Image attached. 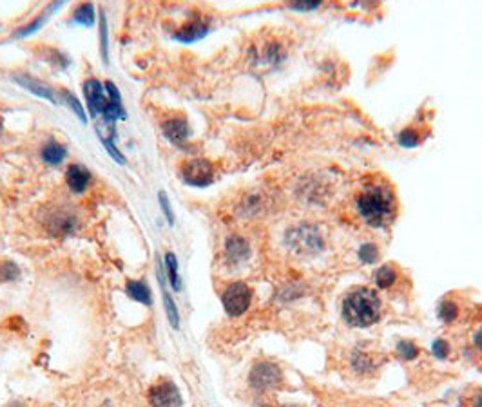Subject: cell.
Segmentation results:
<instances>
[{"mask_svg":"<svg viewBox=\"0 0 482 407\" xmlns=\"http://www.w3.org/2000/svg\"><path fill=\"white\" fill-rule=\"evenodd\" d=\"M355 212L370 229H386L397 216V199L392 189L383 183L364 187L355 198Z\"/></svg>","mask_w":482,"mask_h":407,"instance_id":"cell-1","label":"cell"},{"mask_svg":"<svg viewBox=\"0 0 482 407\" xmlns=\"http://www.w3.org/2000/svg\"><path fill=\"white\" fill-rule=\"evenodd\" d=\"M383 315V301L379 293L366 286H358L344 295L341 303V317L352 328H370Z\"/></svg>","mask_w":482,"mask_h":407,"instance_id":"cell-2","label":"cell"},{"mask_svg":"<svg viewBox=\"0 0 482 407\" xmlns=\"http://www.w3.org/2000/svg\"><path fill=\"white\" fill-rule=\"evenodd\" d=\"M285 244L294 257L314 259L325 253L328 246V235L323 226L316 223H298L285 233Z\"/></svg>","mask_w":482,"mask_h":407,"instance_id":"cell-3","label":"cell"},{"mask_svg":"<svg viewBox=\"0 0 482 407\" xmlns=\"http://www.w3.org/2000/svg\"><path fill=\"white\" fill-rule=\"evenodd\" d=\"M285 382L283 369L272 360H259L249 373V386L256 393H269L279 389Z\"/></svg>","mask_w":482,"mask_h":407,"instance_id":"cell-4","label":"cell"},{"mask_svg":"<svg viewBox=\"0 0 482 407\" xmlns=\"http://www.w3.org/2000/svg\"><path fill=\"white\" fill-rule=\"evenodd\" d=\"M252 288L243 281H234L227 284L221 292V304H223L225 313L232 318L241 317L252 306Z\"/></svg>","mask_w":482,"mask_h":407,"instance_id":"cell-5","label":"cell"},{"mask_svg":"<svg viewBox=\"0 0 482 407\" xmlns=\"http://www.w3.org/2000/svg\"><path fill=\"white\" fill-rule=\"evenodd\" d=\"M252 257V244L241 233H230L223 243V261L230 268H239Z\"/></svg>","mask_w":482,"mask_h":407,"instance_id":"cell-6","label":"cell"},{"mask_svg":"<svg viewBox=\"0 0 482 407\" xmlns=\"http://www.w3.org/2000/svg\"><path fill=\"white\" fill-rule=\"evenodd\" d=\"M182 178L190 187H209L214 181V167L207 159H190L182 167Z\"/></svg>","mask_w":482,"mask_h":407,"instance_id":"cell-7","label":"cell"},{"mask_svg":"<svg viewBox=\"0 0 482 407\" xmlns=\"http://www.w3.org/2000/svg\"><path fill=\"white\" fill-rule=\"evenodd\" d=\"M151 407H182L184 406V398L182 393L176 388V384L171 380H160L153 388L149 389L147 395Z\"/></svg>","mask_w":482,"mask_h":407,"instance_id":"cell-8","label":"cell"},{"mask_svg":"<svg viewBox=\"0 0 482 407\" xmlns=\"http://www.w3.org/2000/svg\"><path fill=\"white\" fill-rule=\"evenodd\" d=\"M84 96L85 104L91 111V116H95V118L102 116V119H104L109 111V98L105 93V85L100 84L95 78L87 80L84 84Z\"/></svg>","mask_w":482,"mask_h":407,"instance_id":"cell-9","label":"cell"},{"mask_svg":"<svg viewBox=\"0 0 482 407\" xmlns=\"http://www.w3.org/2000/svg\"><path fill=\"white\" fill-rule=\"evenodd\" d=\"M45 224H47V230L51 233H60V235H69L76 230V224H78V218L75 213L69 212V210L58 209L53 210V212L45 218Z\"/></svg>","mask_w":482,"mask_h":407,"instance_id":"cell-10","label":"cell"},{"mask_svg":"<svg viewBox=\"0 0 482 407\" xmlns=\"http://www.w3.org/2000/svg\"><path fill=\"white\" fill-rule=\"evenodd\" d=\"M350 369H352L355 375L359 377H370L373 373L377 371L379 366H381V360L379 357H375L373 353L363 351V349H355V351L350 355Z\"/></svg>","mask_w":482,"mask_h":407,"instance_id":"cell-11","label":"cell"},{"mask_svg":"<svg viewBox=\"0 0 482 407\" xmlns=\"http://www.w3.org/2000/svg\"><path fill=\"white\" fill-rule=\"evenodd\" d=\"M15 82L19 85H22L24 89L30 91V93H33V95L40 96V98H44V100H50L53 105L62 104V98L56 95V91L51 89L50 85L44 84V82H40V80L31 78V76L28 75H17Z\"/></svg>","mask_w":482,"mask_h":407,"instance_id":"cell-12","label":"cell"},{"mask_svg":"<svg viewBox=\"0 0 482 407\" xmlns=\"http://www.w3.org/2000/svg\"><path fill=\"white\" fill-rule=\"evenodd\" d=\"M156 275H158V283H160V290H162V301H164V308L165 313H167V318H169V324L173 328H179V313L178 308H176V303L174 299L171 297L169 288L165 284V270H164V263L158 259L156 263Z\"/></svg>","mask_w":482,"mask_h":407,"instance_id":"cell-13","label":"cell"},{"mask_svg":"<svg viewBox=\"0 0 482 407\" xmlns=\"http://www.w3.org/2000/svg\"><path fill=\"white\" fill-rule=\"evenodd\" d=\"M210 25L205 22L204 19L190 20L189 24L182 25L176 33H174V40H178L182 44H193V42H198L204 36L209 35Z\"/></svg>","mask_w":482,"mask_h":407,"instance_id":"cell-14","label":"cell"},{"mask_svg":"<svg viewBox=\"0 0 482 407\" xmlns=\"http://www.w3.org/2000/svg\"><path fill=\"white\" fill-rule=\"evenodd\" d=\"M399 279H401V273H399L397 266H393V264L379 266L372 275L373 284H375V288L379 292H390V290H393L397 286Z\"/></svg>","mask_w":482,"mask_h":407,"instance_id":"cell-15","label":"cell"},{"mask_svg":"<svg viewBox=\"0 0 482 407\" xmlns=\"http://www.w3.org/2000/svg\"><path fill=\"white\" fill-rule=\"evenodd\" d=\"M164 136L171 143L182 145L190 136V127L185 118H171L162 125Z\"/></svg>","mask_w":482,"mask_h":407,"instance_id":"cell-16","label":"cell"},{"mask_svg":"<svg viewBox=\"0 0 482 407\" xmlns=\"http://www.w3.org/2000/svg\"><path fill=\"white\" fill-rule=\"evenodd\" d=\"M91 181V172L82 165H71L65 172V183L75 194H82Z\"/></svg>","mask_w":482,"mask_h":407,"instance_id":"cell-17","label":"cell"},{"mask_svg":"<svg viewBox=\"0 0 482 407\" xmlns=\"http://www.w3.org/2000/svg\"><path fill=\"white\" fill-rule=\"evenodd\" d=\"M125 293L136 303L144 304V306H153V292L144 281H127Z\"/></svg>","mask_w":482,"mask_h":407,"instance_id":"cell-18","label":"cell"},{"mask_svg":"<svg viewBox=\"0 0 482 407\" xmlns=\"http://www.w3.org/2000/svg\"><path fill=\"white\" fill-rule=\"evenodd\" d=\"M164 270L165 277L169 281V286L173 288V292H179V290H182V277H179L178 259H176V255H174L173 252L165 253Z\"/></svg>","mask_w":482,"mask_h":407,"instance_id":"cell-19","label":"cell"},{"mask_svg":"<svg viewBox=\"0 0 482 407\" xmlns=\"http://www.w3.org/2000/svg\"><path fill=\"white\" fill-rule=\"evenodd\" d=\"M437 317L441 318V323L444 324L457 323L459 317H461V306H459L457 301H453V299H443L437 306Z\"/></svg>","mask_w":482,"mask_h":407,"instance_id":"cell-20","label":"cell"},{"mask_svg":"<svg viewBox=\"0 0 482 407\" xmlns=\"http://www.w3.org/2000/svg\"><path fill=\"white\" fill-rule=\"evenodd\" d=\"M265 207H267V205H265L263 201V196L258 194V192H252V194H249L241 201L239 210H241V216H243V218H256L258 213L263 212Z\"/></svg>","mask_w":482,"mask_h":407,"instance_id":"cell-21","label":"cell"},{"mask_svg":"<svg viewBox=\"0 0 482 407\" xmlns=\"http://www.w3.org/2000/svg\"><path fill=\"white\" fill-rule=\"evenodd\" d=\"M67 156L64 145H60L58 141H47L42 149V159L47 165H60Z\"/></svg>","mask_w":482,"mask_h":407,"instance_id":"cell-22","label":"cell"},{"mask_svg":"<svg viewBox=\"0 0 482 407\" xmlns=\"http://www.w3.org/2000/svg\"><path fill=\"white\" fill-rule=\"evenodd\" d=\"M60 5H62V2H60V4H51V5H47V8H45V11H44V13H42V15H39V16H36V19L33 20V22H31L30 25H25V27H22V30H19V31H17V33H15V35H13V36H15V38H22V36L33 35V33H35V31L39 30L40 25L44 24L45 20L50 19V15H51V13H53V11H56V10H58Z\"/></svg>","mask_w":482,"mask_h":407,"instance_id":"cell-23","label":"cell"},{"mask_svg":"<svg viewBox=\"0 0 482 407\" xmlns=\"http://www.w3.org/2000/svg\"><path fill=\"white\" fill-rule=\"evenodd\" d=\"M95 20H96V15H95V5L93 4H80L75 10V13H73V22H75V24L91 27V25L95 24Z\"/></svg>","mask_w":482,"mask_h":407,"instance_id":"cell-24","label":"cell"},{"mask_svg":"<svg viewBox=\"0 0 482 407\" xmlns=\"http://www.w3.org/2000/svg\"><path fill=\"white\" fill-rule=\"evenodd\" d=\"M358 257L363 264H373L379 261L381 252H379L377 244L372 243V241H368V243H363L358 248Z\"/></svg>","mask_w":482,"mask_h":407,"instance_id":"cell-25","label":"cell"},{"mask_svg":"<svg viewBox=\"0 0 482 407\" xmlns=\"http://www.w3.org/2000/svg\"><path fill=\"white\" fill-rule=\"evenodd\" d=\"M395 349H397V355L403 360H415V358L419 357V346L413 340H408V338H403V340H399L397 346H395Z\"/></svg>","mask_w":482,"mask_h":407,"instance_id":"cell-26","label":"cell"},{"mask_svg":"<svg viewBox=\"0 0 482 407\" xmlns=\"http://www.w3.org/2000/svg\"><path fill=\"white\" fill-rule=\"evenodd\" d=\"M19 275L20 268L15 261H4V263H0V281H4V283L15 281V279H19Z\"/></svg>","mask_w":482,"mask_h":407,"instance_id":"cell-27","label":"cell"},{"mask_svg":"<svg viewBox=\"0 0 482 407\" xmlns=\"http://www.w3.org/2000/svg\"><path fill=\"white\" fill-rule=\"evenodd\" d=\"M100 49H102V58L105 64H109V42H107V20L104 13H100Z\"/></svg>","mask_w":482,"mask_h":407,"instance_id":"cell-28","label":"cell"},{"mask_svg":"<svg viewBox=\"0 0 482 407\" xmlns=\"http://www.w3.org/2000/svg\"><path fill=\"white\" fill-rule=\"evenodd\" d=\"M60 98H62V102H65V104L69 105L71 109L75 111L76 116H78L82 124H85V121H87V118H85V113H84V107H82V104H80L75 96L69 95L67 91H60Z\"/></svg>","mask_w":482,"mask_h":407,"instance_id":"cell-29","label":"cell"},{"mask_svg":"<svg viewBox=\"0 0 482 407\" xmlns=\"http://www.w3.org/2000/svg\"><path fill=\"white\" fill-rule=\"evenodd\" d=\"M432 353L435 358H439V360H444V358L450 357V353H452V346H450V342H448L446 338H435L432 344Z\"/></svg>","mask_w":482,"mask_h":407,"instance_id":"cell-30","label":"cell"},{"mask_svg":"<svg viewBox=\"0 0 482 407\" xmlns=\"http://www.w3.org/2000/svg\"><path fill=\"white\" fill-rule=\"evenodd\" d=\"M419 141H421V139H419V135L413 129H406L399 135V145H401V147H406V149L417 147Z\"/></svg>","mask_w":482,"mask_h":407,"instance_id":"cell-31","label":"cell"},{"mask_svg":"<svg viewBox=\"0 0 482 407\" xmlns=\"http://www.w3.org/2000/svg\"><path fill=\"white\" fill-rule=\"evenodd\" d=\"M158 199H160V207H162V210H164V213H165V219H167V223L173 226L174 224V213H173V209H171V201H169V198H167V194H165L164 190L160 192L158 194Z\"/></svg>","mask_w":482,"mask_h":407,"instance_id":"cell-32","label":"cell"},{"mask_svg":"<svg viewBox=\"0 0 482 407\" xmlns=\"http://www.w3.org/2000/svg\"><path fill=\"white\" fill-rule=\"evenodd\" d=\"M102 143H104V147H105V150L109 152V156L115 161H118L120 165H124L125 163V158H124V154H120V150L116 149V145H115V139H102Z\"/></svg>","mask_w":482,"mask_h":407,"instance_id":"cell-33","label":"cell"},{"mask_svg":"<svg viewBox=\"0 0 482 407\" xmlns=\"http://www.w3.org/2000/svg\"><path fill=\"white\" fill-rule=\"evenodd\" d=\"M319 5H321L319 0H301V2H294V4H290V8L296 11H312V10H318Z\"/></svg>","mask_w":482,"mask_h":407,"instance_id":"cell-34","label":"cell"},{"mask_svg":"<svg viewBox=\"0 0 482 407\" xmlns=\"http://www.w3.org/2000/svg\"><path fill=\"white\" fill-rule=\"evenodd\" d=\"M472 342H473V346H475V349L482 353V328H479L477 332L473 333Z\"/></svg>","mask_w":482,"mask_h":407,"instance_id":"cell-35","label":"cell"},{"mask_svg":"<svg viewBox=\"0 0 482 407\" xmlns=\"http://www.w3.org/2000/svg\"><path fill=\"white\" fill-rule=\"evenodd\" d=\"M283 407H303V406H283Z\"/></svg>","mask_w":482,"mask_h":407,"instance_id":"cell-36","label":"cell"}]
</instances>
